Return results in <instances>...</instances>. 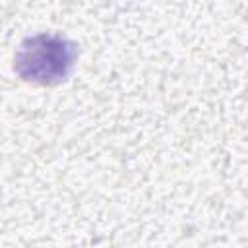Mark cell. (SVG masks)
Wrapping results in <instances>:
<instances>
[{
	"instance_id": "1",
	"label": "cell",
	"mask_w": 248,
	"mask_h": 248,
	"mask_svg": "<svg viewBox=\"0 0 248 248\" xmlns=\"http://www.w3.org/2000/svg\"><path fill=\"white\" fill-rule=\"evenodd\" d=\"M78 58V46L58 33H37L27 37L14 56L16 74L29 83L58 85L62 83Z\"/></svg>"
}]
</instances>
